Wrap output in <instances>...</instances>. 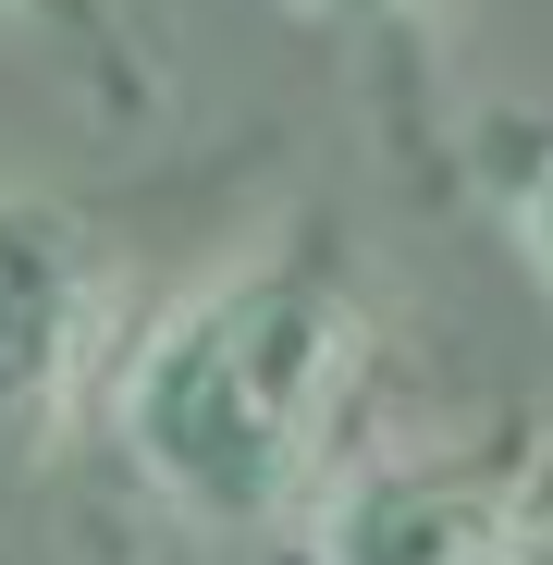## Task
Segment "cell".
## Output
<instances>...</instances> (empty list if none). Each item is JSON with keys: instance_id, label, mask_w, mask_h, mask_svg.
Returning a JSON list of instances; mask_svg holds the SVG:
<instances>
[{"instance_id": "cell-5", "label": "cell", "mask_w": 553, "mask_h": 565, "mask_svg": "<svg viewBox=\"0 0 553 565\" xmlns=\"http://www.w3.org/2000/svg\"><path fill=\"white\" fill-rule=\"evenodd\" d=\"M332 13H406V0H332Z\"/></svg>"}, {"instance_id": "cell-4", "label": "cell", "mask_w": 553, "mask_h": 565, "mask_svg": "<svg viewBox=\"0 0 553 565\" xmlns=\"http://www.w3.org/2000/svg\"><path fill=\"white\" fill-rule=\"evenodd\" d=\"M517 234H529V258H541V282H553V160L517 184Z\"/></svg>"}, {"instance_id": "cell-2", "label": "cell", "mask_w": 553, "mask_h": 565, "mask_svg": "<svg viewBox=\"0 0 553 565\" xmlns=\"http://www.w3.org/2000/svg\"><path fill=\"white\" fill-rule=\"evenodd\" d=\"M99 356V258L38 198H0V455H38Z\"/></svg>"}, {"instance_id": "cell-3", "label": "cell", "mask_w": 553, "mask_h": 565, "mask_svg": "<svg viewBox=\"0 0 553 565\" xmlns=\"http://www.w3.org/2000/svg\"><path fill=\"white\" fill-rule=\"evenodd\" d=\"M529 553V492L492 480L480 455H406L332 492L320 565H517Z\"/></svg>"}, {"instance_id": "cell-1", "label": "cell", "mask_w": 553, "mask_h": 565, "mask_svg": "<svg viewBox=\"0 0 553 565\" xmlns=\"http://www.w3.org/2000/svg\"><path fill=\"white\" fill-rule=\"evenodd\" d=\"M344 356H357V320L320 270H234L124 356L111 430L184 516L258 529L296 504L344 394Z\"/></svg>"}]
</instances>
